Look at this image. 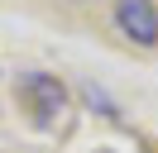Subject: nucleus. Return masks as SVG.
I'll use <instances>...</instances> for the list:
<instances>
[{
	"label": "nucleus",
	"mask_w": 158,
	"mask_h": 153,
	"mask_svg": "<svg viewBox=\"0 0 158 153\" xmlns=\"http://www.w3.org/2000/svg\"><path fill=\"white\" fill-rule=\"evenodd\" d=\"M19 101H24V110H29L39 124H53V120L62 115V105H67V91H62L58 76H48V72H29V76L19 81Z\"/></svg>",
	"instance_id": "f257e3e1"
},
{
	"label": "nucleus",
	"mask_w": 158,
	"mask_h": 153,
	"mask_svg": "<svg viewBox=\"0 0 158 153\" xmlns=\"http://www.w3.org/2000/svg\"><path fill=\"white\" fill-rule=\"evenodd\" d=\"M115 29L139 48H158V5L153 0H115Z\"/></svg>",
	"instance_id": "f03ea898"
},
{
	"label": "nucleus",
	"mask_w": 158,
	"mask_h": 153,
	"mask_svg": "<svg viewBox=\"0 0 158 153\" xmlns=\"http://www.w3.org/2000/svg\"><path fill=\"white\" fill-rule=\"evenodd\" d=\"M96 153H110V148H96Z\"/></svg>",
	"instance_id": "7ed1b4c3"
}]
</instances>
